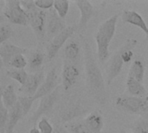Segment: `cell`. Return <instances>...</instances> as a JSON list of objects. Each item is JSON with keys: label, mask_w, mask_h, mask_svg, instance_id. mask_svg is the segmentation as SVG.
Masks as SVG:
<instances>
[{"label": "cell", "mask_w": 148, "mask_h": 133, "mask_svg": "<svg viewBox=\"0 0 148 133\" xmlns=\"http://www.w3.org/2000/svg\"><path fill=\"white\" fill-rule=\"evenodd\" d=\"M80 36L82 42L86 85L88 90L97 103L101 106L105 105L107 101V92L103 74L96 62L88 41L85 39L82 35H80Z\"/></svg>", "instance_id": "obj_1"}, {"label": "cell", "mask_w": 148, "mask_h": 133, "mask_svg": "<svg viewBox=\"0 0 148 133\" xmlns=\"http://www.w3.org/2000/svg\"><path fill=\"white\" fill-rule=\"evenodd\" d=\"M118 18V14L108 18L100 24L95 33L94 37L97 47V57L101 63H105L110 57L109 47L115 34Z\"/></svg>", "instance_id": "obj_2"}, {"label": "cell", "mask_w": 148, "mask_h": 133, "mask_svg": "<svg viewBox=\"0 0 148 133\" xmlns=\"http://www.w3.org/2000/svg\"><path fill=\"white\" fill-rule=\"evenodd\" d=\"M138 44V41L134 38H129L126 43L121 46L112 56L107 67V85H111L113 80L120 75L122 71L124 63L132 61L134 58V49Z\"/></svg>", "instance_id": "obj_3"}, {"label": "cell", "mask_w": 148, "mask_h": 133, "mask_svg": "<svg viewBox=\"0 0 148 133\" xmlns=\"http://www.w3.org/2000/svg\"><path fill=\"white\" fill-rule=\"evenodd\" d=\"M29 25L31 27L35 36L39 43H42L46 39L48 11L42 10L36 7L35 9L26 12Z\"/></svg>", "instance_id": "obj_4"}, {"label": "cell", "mask_w": 148, "mask_h": 133, "mask_svg": "<svg viewBox=\"0 0 148 133\" xmlns=\"http://www.w3.org/2000/svg\"><path fill=\"white\" fill-rule=\"evenodd\" d=\"M115 106L126 113L142 115L148 109V96L135 97L121 95L116 98Z\"/></svg>", "instance_id": "obj_5"}, {"label": "cell", "mask_w": 148, "mask_h": 133, "mask_svg": "<svg viewBox=\"0 0 148 133\" xmlns=\"http://www.w3.org/2000/svg\"><path fill=\"white\" fill-rule=\"evenodd\" d=\"M3 15L12 24L28 26V16L23 7L21 2L17 0H7L4 2Z\"/></svg>", "instance_id": "obj_6"}, {"label": "cell", "mask_w": 148, "mask_h": 133, "mask_svg": "<svg viewBox=\"0 0 148 133\" xmlns=\"http://www.w3.org/2000/svg\"><path fill=\"white\" fill-rule=\"evenodd\" d=\"M77 31L76 26H68L59 35L55 36L47 46V52H46V60L50 61H52L62 46L67 42V41Z\"/></svg>", "instance_id": "obj_7"}, {"label": "cell", "mask_w": 148, "mask_h": 133, "mask_svg": "<svg viewBox=\"0 0 148 133\" xmlns=\"http://www.w3.org/2000/svg\"><path fill=\"white\" fill-rule=\"evenodd\" d=\"M81 75V71L78 66L75 63L64 61L62 70V84L65 91L71 89L78 81Z\"/></svg>", "instance_id": "obj_8"}, {"label": "cell", "mask_w": 148, "mask_h": 133, "mask_svg": "<svg viewBox=\"0 0 148 133\" xmlns=\"http://www.w3.org/2000/svg\"><path fill=\"white\" fill-rule=\"evenodd\" d=\"M68 26H66V23L63 19L59 16L54 8L48 11L46 31V40L48 42H50L55 36L62 32Z\"/></svg>", "instance_id": "obj_9"}, {"label": "cell", "mask_w": 148, "mask_h": 133, "mask_svg": "<svg viewBox=\"0 0 148 133\" xmlns=\"http://www.w3.org/2000/svg\"><path fill=\"white\" fill-rule=\"evenodd\" d=\"M59 98H60V93H59V90L58 89H56L50 94H49V95L42 98L40 100V103H39L36 110L33 113L30 120L34 124H36V121L40 118H42L44 114L51 112L53 110L56 103L58 101Z\"/></svg>", "instance_id": "obj_10"}, {"label": "cell", "mask_w": 148, "mask_h": 133, "mask_svg": "<svg viewBox=\"0 0 148 133\" xmlns=\"http://www.w3.org/2000/svg\"><path fill=\"white\" fill-rule=\"evenodd\" d=\"M75 3L80 10V20L76 27L77 30L80 32V35H82V33H84L87 29L88 22L95 16V10L94 5L89 1L80 0L75 1Z\"/></svg>", "instance_id": "obj_11"}, {"label": "cell", "mask_w": 148, "mask_h": 133, "mask_svg": "<svg viewBox=\"0 0 148 133\" xmlns=\"http://www.w3.org/2000/svg\"><path fill=\"white\" fill-rule=\"evenodd\" d=\"M45 79L43 70H41L35 74H29L27 81L24 85L21 86L18 88V91L23 94V96L28 97H34L37 93L38 89L40 88L41 85L42 84Z\"/></svg>", "instance_id": "obj_12"}, {"label": "cell", "mask_w": 148, "mask_h": 133, "mask_svg": "<svg viewBox=\"0 0 148 133\" xmlns=\"http://www.w3.org/2000/svg\"><path fill=\"white\" fill-rule=\"evenodd\" d=\"M58 84H59V80H58L57 73H56V68H53L49 71L47 75L45 76V79H44L42 84L41 85L40 88L38 89L37 93L33 97V99L35 100H36L38 99L41 100L42 98L50 94L56 89H57Z\"/></svg>", "instance_id": "obj_13"}, {"label": "cell", "mask_w": 148, "mask_h": 133, "mask_svg": "<svg viewBox=\"0 0 148 133\" xmlns=\"http://www.w3.org/2000/svg\"><path fill=\"white\" fill-rule=\"evenodd\" d=\"M27 53V49L23 47L14 45L12 43L5 42L0 45V57L2 65L5 68L10 67L11 60L17 55H24Z\"/></svg>", "instance_id": "obj_14"}, {"label": "cell", "mask_w": 148, "mask_h": 133, "mask_svg": "<svg viewBox=\"0 0 148 133\" xmlns=\"http://www.w3.org/2000/svg\"><path fill=\"white\" fill-rule=\"evenodd\" d=\"M121 19L124 23H129L140 28L145 33V38L148 41V26L140 13L135 10H126L122 12Z\"/></svg>", "instance_id": "obj_15"}, {"label": "cell", "mask_w": 148, "mask_h": 133, "mask_svg": "<svg viewBox=\"0 0 148 133\" xmlns=\"http://www.w3.org/2000/svg\"><path fill=\"white\" fill-rule=\"evenodd\" d=\"M82 47L79 41L75 39H72L69 41L63 50V55H64V61L72 62L76 64L82 57Z\"/></svg>", "instance_id": "obj_16"}, {"label": "cell", "mask_w": 148, "mask_h": 133, "mask_svg": "<svg viewBox=\"0 0 148 133\" xmlns=\"http://www.w3.org/2000/svg\"><path fill=\"white\" fill-rule=\"evenodd\" d=\"M85 113H86V110L84 106H82L79 103H76V104L75 103V104L68 106L67 107H65L63 110L61 111L60 119H61L62 123L68 124L69 122H72L73 119L82 116Z\"/></svg>", "instance_id": "obj_17"}, {"label": "cell", "mask_w": 148, "mask_h": 133, "mask_svg": "<svg viewBox=\"0 0 148 133\" xmlns=\"http://www.w3.org/2000/svg\"><path fill=\"white\" fill-rule=\"evenodd\" d=\"M146 74V65L144 60L140 56H137L132 62L127 77L135 79L136 80L143 83Z\"/></svg>", "instance_id": "obj_18"}, {"label": "cell", "mask_w": 148, "mask_h": 133, "mask_svg": "<svg viewBox=\"0 0 148 133\" xmlns=\"http://www.w3.org/2000/svg\"><path fill=\"white\" fill-rule=\"evenodd\" d=\"M84 123L92 133H101L105 122L100 113H92L85 118Z\"/></svg>", "instance_id": "obj_19"}, {"label": "cell", "mask_w": 148, "mask_h": 133, "mask_svg": "<svg viewBox=\"0 0 148 133\" xmlns=\"http://www.w3.org/2000/svg\"><path fill=\"white\" fill-rule=\"evenodd\" d=\"M1 99H2L1 102L8 110H10L12 107H14L17 104L18 98L16 94L13 85L11 84L8 85L4 88L2 89Z\"/></svg>", "instance_id": "obj_20"}, {"label": "cell", "mask_w": 148, "mask_h": 133, "mask_svg": "<svg viewBox=\"0 0 148 133\" xmlns=\"http://www.w3.org/2000/svg\"><path fill=\"white\" fill-rule=\"evenodd\" d=\"M23 113L22 108L17 102V104L9 110V120L6 126V132L5 133H14V130L17 125V123L23 118Z\"/></svg>", "instance_id": "obj_21"}, {"label": "cell", "mask_w": 148, "mask_h": 133, "mask_svg": "<svg viewBox=\"0 0 148 133\" xmlns=\"http://www.w3.org/2000/svg\"><path fill=\"white\" fill-rule=\"evenodd\" d=\"M45 56L46 55L40 50H36L30 54L28 59V68L32 74L42 70V68L45 60Z\"/></svg>", "instance_id": "obj_22"}, {"label": "cell", "mask_w": 148, "mask_h": 133, "mask_svg": "<svg viewBox=\"0 0 148 133\" xmlns=\"http://www.w3.org/2000/svg\"><path fill=\"white\" fill-rule=\"evenodd\" d=\"M126 86H127V92L131 94V96L147 97V90L143 83L136 80L135 79L127 77L126 81Z\"/></svg>", "instance_id": "obj_23"}, {"label": "cell", "mask_w": 148, "mask_h": 133, "mask_svg": "<svg viewBox=\"0 0 148 133\" xmlns=\"http://www.w3.org/2000/svg\"><path fill=\"white\" fill-rule=\"evenodd\" d=\"M6 75L16 80L21 86L25 84L29 77V74L25 71V69H9L6 71Z\"/></svg>", "instance_id": "obj_24"}, {"label": "cell", "mask_w": 148, "mask_h": 133, "mask_svg": "<svg viewBox=\"0 0 148 133\" xmlns=\"http://www.w3.org/2000/svg\"><path fill=\"white\" fill-rule=\"evenodd\" d=\"M69 133H92L83 121H74L65 125Z\"/></svg>", "instance_id": "obj_25"}, {"label": "cell", "mask_w": 148, "mask_h": 133, "mask_svg": "<svg viewBox=\"0 0 148 133\" xmlns=\"http://www.w3.org/2000/svg\"><path fill=\"white\" fill-rule=\"evenodd\" d=\"M54 10L57 12L60 17L64 19L69 10V1L56 0L54 3Z\"/></svg>", "instance_id": "obj_26"}, {"label": "cell", "mask_w": 148, "mask_h": 133, "mask_svg": "<svg viewBox=\"0 0 148 133\" xmlns=\"http://www.w3.org/2000/svg\"><path fill=\"white\" fill-rule=\"evenodd\" d=\"M14 35V30L7 23H2L0 25V45L5 43L7 40Z\"/></svg>", "instance_id": "obj_27"}, {"label": "cell", "mask_w": 148, "mask_h": 133, "mask_svg": "<svg viewBox=\"0 0 148 133\" xmlns=\"http://www.w3.org/2000/svg\"><path fill=\"white\" fill-rule=\"evenodd\" d=\"M131 129L134 133H148V123L141 117L133 123Z\"/></svg>", "instance_id": "obj_28"}, {"label": "cell", "mask_w": 148, "mask_h": 133, "mask_svg": "<svg viewBox=\"0 0 148 133\" xmlns=\"http://www.w3.org/2000/svg\"><path fill=\"white\" fill-rule=\"evenodd\" d=\"M28 66V61L24 55H16L10 61V67L14 69H24Z\"/></svg>", "instance_id": "obj_29"}, {"label": "cell", "mask_w": 148, "mask_h": 133, "mask_svg": "<svg viewBox=\"0 0 148 133\" xmlns=\"http://www.w3.org/2000/svg\"><path fill=\"white\" fill-rule=\"evenodd\" d=\"M34 101H35V100L33 99V97L22 96V97L18 98V103L22 108V111L23 113V116H26L28 114V113L30 111Z\"/></svg>", "instance_id": "obj_30"}, {"label": "cell", "mask_w": 148, "mask_h": 133, "mask_svg": "<svg viewBox=\"0 0 148 133\" xmlns=\"http://www.w3.org/2000/svg\"><path fill=\"white\" fill-rule=\"evenodd\" d=\"M9 120V110L1 102L0 105V133L6 132V126Z\"/></svg>", "instance_id": "obj_31"}, {"label": "cell", "mask_w": 148, "mask_h": 133, "mask_svg": "<svg viewBox=\"0 0 148 133\" xmlns=\"http://www.w3.org/2000/svg\"><path fill=\"white\" fill-rule=\"evenodd\" d=\"M37 128L42 133H53L54 127L46 117H42L37 123Z\"/></svg>", "instance_id": "obj_32"}, {"label": "cell", "mask_w": 148, "mask_h": 133, "mask_svg": "<svg viewBox=\"0 0 148 133\" xmlns=\"http://www.w3.org/2000/svg\"><path fill=\"white\" fill-rule=\"evenodd\" d=\"M35 3L38 9L47 11V10H50L51 9L54 8L55 1H53V0H36V1H35Z\"/></svg>", "instance_id": "obj_33"}, {"label": "cell", "mask_w": 148, "mask_h": 133, "mask_svg": "<svg viewBox=\"0 0 148 133\" xmlns=\"http://www.w3.org/2000/svg\"><path fill=\"white\" fill-rule=\"evenodd\" d=\"M20 2H21V6L23 7V9L24 10L25 12H28L36 7L35 1L27 0V1H20Z\"/></svg>", "instance_id": "obj_34"}, {"label": "cell", "mask_w": 148, "mask_h": 133, "mask_svg": "<svg viewBox=\"0 0 148 133\" xmlns=\"http://www.w3.org/2000/svg\"><path fill=\"white\" fill-rule=\"evenodd\" d=\"M53 133H69V131L66 129L65 125L62 126L61 124H58V123H57L56 125H55Z\"/></svg>", "instance_id": "obj_35"}, {"label": "cell", "mask_w": 148, "mask_h": 133, "mask_svg": "<svg viewBox=\"0 0 148 133\" xmlns=\"http://www.w3.org/2000/svg\"><path fill=\"white\" fill-rule=\"evenodd\" d=\"M29 133H42V132H40V130H39L38 128H36V127H33V128H31V129L29 130Z\"/></svg>", "instance_id": "obj_36"}, {"label": "cell", "mask_w": 148, "mask_h": 133, "mask_svg": "<svg viewBox=\"0 0 148 133\" xmlns=\"http://www.w3.org/2000/svg\"><path fill=\"white\" fill-rule=\"evenodd\" d=\"M141 116H142V118H144V119L147 120V122L148 123V109L143 113V114H142V115H141Z\"/></svg>", "instance_id": "obj_37"}, {"label": "cell", "mask_w": 148, "mask_h": 133, "mask_svg": "<svg viewBox=\"0 0 148 133\" xmlns=\"http://www.w3.org/2000/svg\"><path fill=\"white\" fill-rule=\"evenodd\" d=\"M120 133H130V132H125V131H121V132Z\"/></svg>", "instance_id": "obj_38"}]
</instances>
